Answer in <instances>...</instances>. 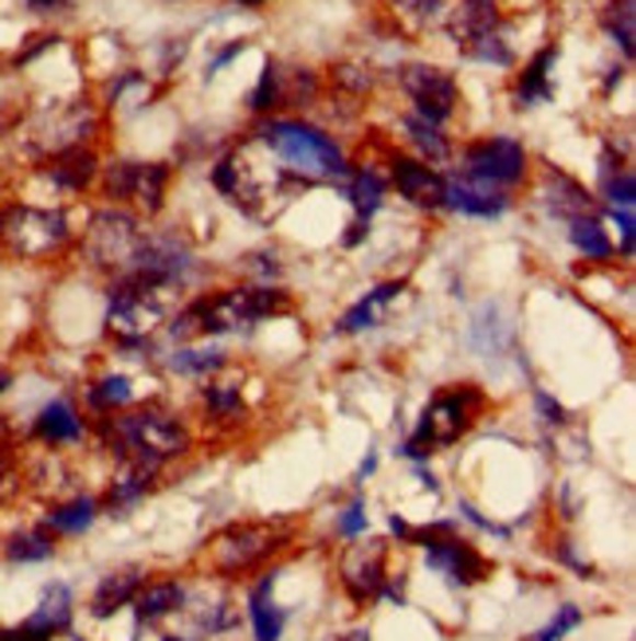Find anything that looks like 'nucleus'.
I'll list each match as a JSON object with an SVG mask.
<instances>
[{
  "instance_id": "obj_1",
  "label": "nucleus",
  "mask_w": 636,
  "mask_h": 641,
  "mask_svg": "<svg viewBox=\"0 0 636 641\" xmlns=\"http://www.w3.org/2000/svg\"><path fill=\"white\" fill-rule=\"evenodd\" d=\"M94 437L118 461L154 464V469H166L169 461H178L193 449V429L158 402L103 414L94 421Z\"/></svg>"
},
{
  "instance_id": "obj_2",
  "label": "nucleus",
  "mask_w": 636,
  "mask_h": 641,
  "mask_svg": "<svg viewBox=\"0 0 636 641\" xmlns=\"http://www.w3.org/2000/svg\"><path fill=\"white\" fill-rule=\"evenodd\" d=\"M291 307V295L272 283H243V288H220L205 292L181 307L169 323L173 339H208V335H232V330H252L255 323L275 319Z\"/></svg>"
},
{
  "instance_id": "obj_3",
  "label": "nucleus",
  "mask_w": 636,
  "mask_h": 641,
  "mask_svg": "<svg viewBox=\"0 0 636 641\" xmlns=\"http://www.w3.org/2000/svg\"><path fill=\"white\" fill-rule=\"evenodd\" d=\"M491 397L476 382H448L429 397L421 421L397 445V457H409L412 464H424L432 453H444L459 437H468L479 425V417L487 414Z\"/></svg>"
},
{
  "instance_id": "obj_4",
  "label": "nucleus",
  "mask_w": 636,
  "mask_h": 641,
  "mask_svg": "<svg viewBox=\"0 0 636 641\" xmlns=\"http://www.w3.org/2000/svg\"><path fill=\"white\" fill-rule=\"evenodd\" d=\"M252 134L263 150H272V158L280 161V170L291 173L295 181H303V185L347 173L342 146L327 131H318V126L303 123V119H280V114H272Z\"/></svg>"
},
{
  "instance_id": "obj_5",
  "label": "nucleus",
  "mask_w": 636,
  "mask_h": 641,
  "mask_svg": "<svg viewBox=\"0 0 636 641\" xmlns=\"http://www.w3.org/2000/svg\"><path fill=\"white\" fill-rule=\"evenodd\" d=\"M295 528L283 519H240L220 528L201 551V563L213 571L216 578H240L255 566H263L283 548H291Z\"/></svg>"
},
{
  "instance_id": "obj_6",
  "label": "nucleus",
  "mask_w": 636,
  "mask_h": 641,
  "mask_svg": "<svg viewBox=\"0 0 636 641\" xmlns=\"http://www.w3.org/2000/svg\"><path fill=\"white\" fill-rule=\"evenodd\" d=\"M405 543L424 551L429 571H436L444 583L452 586H479L491 578V559L472 543V539L456 536V519H440V524H424V528H409Z\"/></svg>"
},
{
  "instance_id": "obj_7",
  "label": "nucleus",
  "mask_w": 636,
  "mask_h": 641,
  "mask_svg": "<svg viewBox=\"0 0 636 641\" xmlns=\"http://www.w3.org/2000/svg\"><path fill=\"white\" fill-rule=\"evenodd\" d=\"M169 292L138 280H111L106 288V330L122 350L150 347V335L166 323Z\"/></svg>"
},
{
  "instance_id": "obj_8",
  "label": "nucleus",
  "mask_w": 636,
  "mask_h": 641,
  "mask_svg": "<svg viewBox=\"0 0 636 641\" xmlns=\"http://www.w3.org/2000/svg\"><path fill=\"white\" fill-rule=\"evenodd\" d=\"M0 245L16 260H47L71 245V225L59 209L9 205L0 213Z\"/></svg>"
},
{
  "instance_id": "obj_9",
  "label": "nucleus",
  "mask_w": 636,
  "mask_h": 641,
  "mask_svg": "<svg viewBox=\"0 0 636 641\" xmlns=\"http://www.w3.org/2000/svg\"><path fill=\"white\" fill-rule=\"evenodd\" d=\"M499 24H503V16H499L496 0H459L456 9H448V16H444V29H448L452 44L459 47V56L479 59V64L511 67L515 64V52L499 36Z\"/></svg>"
},
{
  "instance_id": "obj_10",
  "label": "nucleus",
  "mask_w": 636,
  "mask_h": 641,
  "mask_svg": "<svg viewBox=\"0 0 636 641\" xmlns=\"http://www.w3.org/2000/svg\"><path fill=\"white\" fill-rule=\"evenodd\" d=\"M141 240H146V228H141V221L134 217V213H126V209H118V205L99 209L83 233V256L94 268L111 272V280H114V275L130 272Z\"/></svg>"
},
{
  "instance_id": "obj_11",
  "label": "nucleus",
  "mask_w": 636,
  "mask_h": 641,
  "mask_svg": "<svg viewBox=\"0 0 636 641\" xmlns=\"http://www.w3.org/2000/svg\"><path fill=\"white\" fill-rule=\"evenodd\" d=\"M169 166L166 161H130L118 158L103 170V198L114 205H134L146 217H158L166 205Z\"/></svg>"
},
{
  "instance_id": "obj_12",
  "label": "nucleus",
  "mask_w": 636,
  "mask_h": 641,
  "mask_svg": "<svg viewBox=\"0 0 636 641\" xmlns=\"http://www.w3.org/2000/svg\"><path fill=\"white\" fill-rule=\"evenodd\" d=\"M531 170V158H526L523 142L515 138H479V142H468L464 150H459V166L456 173L468 181H484L491 189H511L526 178Z\"/></svg>"
},
{
  "instance_id": "obj_13",
  "label": "nucleus",
  "mask_w": 636,
  "mask_h": 641,
  "mask_svg": "<svg viewBox=\"0 0 636 641\" xmlns=\"http://www.w3.org/2000/svg\"><path fill=\"white\" fill-rule=\"evenodd\" d=\"M389 578V539H362L342 548L338 555V583L347 591V598L365 610L370 603L382 598V586Z\"/></svg>"
},
{
  "instance_id": "obj_14",
  "label": "nucleus",
  "mask_w": 636,
  "mask_h": 641,
  "mask_svg": "<svg viewBox=\"0 0 636 641\" xmlns=\"http://www.w3.org/2000/svg\"><path fill=\"white\" fill-rule=\"evenodd\" d=\"M397 83L401 91L412 99V106L421 114L424 123L432 126H444L456 114V103H459V83L444 71V67H432V64H405L397 71Z\"/></svg>"
},
{
  "instance_id": "obj_15",
  "label": "nucleus",
  "mask_w": 636,
  "mask_h": 641,
  "mask_svg": "<svg viewBox=\"0 0 636 641\" xmlns=\"http://www.w3.org/2000/svg\"><path fill=\"white\" fill-rule=\"evenodd\" d=\"M315 99H318V76L310 67H291L283 59H268L248 103H252V111L268 114V111H280V106H310Z\"/></svg>"
},
{
  "instance_id": "obj_16",
  "label": "nucleus",
  "mask_w": 636,
  "mask_h": 641,
  "mask_svg": "<svg viewBox=\"0 0 636 641\" xmlns=\"http://www.w3.org/2000/svg\"><path fill=\"white\" fill-rule=\"evenodd\" d=\"M389 181H394L397 193H401L405 201H412L417 209H444V178L432 170L429 161L394 154V158H389Z\"/></svg>"
},
{
  "instance_id": "obj_17",
  "label": "nucleus",
  "mask_w": 636,
  "mask_h": 641,
  "mask_svg": "<svg viewBox=\"0 0 636 641\" xmlns=\"http://www.w3.org/2000/svg\"><path fill=\"white\" fill-rule=\"evenodd\" d=\"M158 476H161V469H154V464L122 461V469L114 472L111 484H106L99 508H103L106 516H126V511L138 508V504L150 496L154 484H158Z\"/></svg>"
},
{
  "instance_id": "obj_18",
  "label": "nucleus",
  "mask_w": 636,
  "mask_h": 641,
  "mask_svg": "<svg viewBox=\"0 0 636 641\" xmlns=\"http://www.w3.org/2000/svg\"><path fill=\"white\" fill-rule=\"evenodd\" d=\"M32 437L44 441L47 449L79 445L87 437V417L79 414V406L71 397H52V402L36 414V421H32Z\"/></svg>"
},
{
  "instance_id": "obj_19",
  "label": "nucleus",
  "mask_w": 636,
  "mask_h": 641,
  "mask_svg": "<svg viewBox=\"0 0 636 641\" xmlns=\"http://www.w3.org/2000/svg\"><path fill=\"white\" fill-rule=\"evenodd\" d=\"M543 205L550 209L554 217L561 221H573V217H593V209H598V198H593L590 189L573 181L570 173L554 170V166H543Z\"/></svg>"
},
{
  "instance_id": "obj_20",
  "label": "nucleus",
  "mask_w": 636,
  "mask_h": 641,
  "mask_svg": "<svg viewBox=\"0 0 636 641\" xmlns=\"http://www.w3.org/2000/svg\"><path fill=\"white\" fill-rule=\"evenodd\" d=\"M444 205L456 209V213H468V217H503L511 198L507 189H491L484 181H468V178H444Z\"/></svg>"
},
{
  "instance_id": "obj_21",
  "label": "nucleus",
  "mask_w": 636,
  "mask_h": 641,
  "mask_svg": "<svg viewBox=\"0 0 636 641\" xmlns=\"http://www.w3.org/2000/svg\"><path fill=\"white\" fill-rule=\"evenodd\" d=\"M275 583H280V571H263L248 586V618H252L255 641H283V630H287V610L275 606Z\"/></svg>"
},
{
  "instance_id": "obj_22",
  "label": "nucleus",
  "mask_w": 636,
  "mask_h": 641,
  "mask_svg": "<svg viewBox=\"0 0 636 641\" xmlns=\"http://www.w3.org/2000/svg\"><path fill=\"white\" fill-rule=\"evenodd\" d=\"M71 622H76V595H71V586L67 583H47L36 610L24 618V626L36 630L39 638H47V641L64 638V633L71 630Z\"/></svg>"
},
{
  "instance_id": "obj_23",
  "label": "nucleus",
  "mask_w": 636,
  "mask_h": 641,
  "mask_svg": "<svg viewBox=\"0 0 636 641\" xmlns=\"http://www.w3.org/2000/svg\"><path fill=\"white\" fill-rule=\"evenodd\" d=\"M185 603H189L185 583L173 575H161V578H146L130 606H134V614H138L141 626H154V622H161V618H169V614L185 610Z\"/></svg>"
},
{
  "instance_id": "obj_24",
  "label": "nucleus",
  "mask_w": 636,
  "mask_h": 641,
  "mask_svg": "<svg viewBox=\"0 0 636 641\" xmlns=\"http://www.w3.org/2000/svg\"><path fill=\"white\" fill-rule=\"evenodd\" d=\"M39 173H44L52 185L67 189V193H83V189L94 185V178H99V158H94V150H87V146H67V150L52 154V158L39 166Z\"/></svg>"
},
{
  "instance_id": "obj_25",
  "label": "nucleus",
  "mask_w": 636,
  "mask_h": 641,
  "mask_svg": "<svg viewBox=\"0 0 636 641\" xmlns=\"http://www.w3.org/2000/svg\"><path fill=\"white\" fill-rule=\"evenodd\" d=\"M146 583V571L141 566H122V571H111V575L99 578V586H94L91 603H87V614L91 618H114L118 610H126V606L134 603V595H138V586Z\"/></svg>"
},
{
  "instance_id": "obj_26",
  "label": "nucleus",
  "mask_w": 636,
  "mask_h": 641,
  "mask_svg": "<svg viewBox=\"0 0 636 641\" xmlns=\"http://www.w3.org/2000/svg\"><path fill=\"white\" fill-rule=\"evenodd\" d=\"M405 292V283L401 280H389V283H377L374 292H365L362 300L350 307L342 319H338V330L342 335H362V330H374L382 327L385 312H389V303L397 300V295Z\"/></svg>"
},
{
  "instance_id": "obj_27",
  "label": "nucleus",
  "mask_w": 636,
  "mask_h": 641,
  "mask_svg": "<svg viewBox=\"0 0 636 641\" xmlns=\"http://www.w3.org/2000/svg\"><path fill=\"white\" fill-rule=\"evenodd\" d=\"M554 64H558V44L543 47V52L523 67V76H519V83H515V106L550 103L554 99V83H550Z\"/></svg>"
},
{
  "instance_id": "obj_28",
  "label": "nucleus",
  "mask_w": 636,
  "mask_h": 641,
  "mask_svg": "<svg viewBox=\"0 0 636 641\" xmlns=\"http://www.w3.org/2000/svg\"><path fill=\"white\" fill-rule=\"evenodd\" d=\"M201 414H205V421H213V425H240L243 414H248L240 382L213 378L208 386H201Z\"/></svg>"
},
{
  "instance_id": "obj_29",
  "label": "nucleus",
  "mask_w": 636,
  "mask_h": 641,
  "mask_svg": "<svg viewBox=\"0 0 636 641\" xmlns=\"http://www.w3.org/2000/svg\"><path fill=\"white\" fill-rule=\"evenodd\" d=\"M99 511L103 508H99L94 496H71V501L52 504V508H47L44 528L52 531V536H83L94 519H99Z\"/></svg>"
},
{
  "instance_id": "obj_30",
  "label": "nucleus",
  "mask_w": 636,
  "mask_h": 641,
  "mask_svg": "<svg viewBox=\"0 0 636 641\" xmlns=\"http://www.w3.org/2000/svg\"><path fill=\"white\" fill-rule=\"evenodd\" d=\"M347 181V201L354 205V221H362V225H370V217H374L377 209H382L385 201V178L374 170V166H357V170L342 173Z\"/></svg>"
},
{
  "instance_id": "obj_31",
  "label": "nucleus",
  "mask_w": 636,
  "mask_h": 641,
  "mask_svg": "<svg viewBox=\"0 0 636 641\" xmlns=\"http://www.w3.org/2000/svg\"><path fill=\"white\" fill-rule=\"evenodd\" d=\"M56 555V536L36 524V528H20L4 539V559L9 563H44V559Z\"/></svg>"
},
{
  "instance_id": "obj_32",
  "label": "nucleus",
  "mask_w": 636,
  "mask_h": 641,
  "mask_svg": "<svg viewBox=\"0 0 636 641\" xmlns=\"http://www.w3.org/2000/svg\"><path fill=\"white\" fill-rule=\"evenodd\" d=\"M87 406L99 417L134 406V382L126 374H99L91 386H87Z\"/></svg>"
},
{
  "instance_id": "obj_33",
  "label": "nucleus",
  "mask_w": 636,
  "mask_h": 641,
  "mask_svg": "<svg viewBox=\"0 0 636 641\" xmlns=\"http://www.w3.org/2000/svg\"><path fill=\"white\" fill-rule=\"evenodd\" d=\"M228 367V355L220 347H181L169 355V370L185 378H213Z\"/></svg>"
},
{
  "instance_id": "obj_34",
  "label": "nucleus",
  "mask_w": 636,
  "mask_h": 641,
  "mask_svg": "<svg viewBox=\"0 0 636 641\" xmlns=\"http://www.w3.org/2000/svg\"><path fill=\"white\" fill-rule=\"evenodd\" d=\"M389 9H394L397 24L409 29L412 36L436 29V24H444V16H448L444 0H389Z\"/></svg>"
},
{
  "instance_id": "obj_35",
  "label": "nucleus",
  "mask_w": 636,
  "mask_h": 641,
  "mask_svg": "<svg viewBox=\"0 0 636 641\" xmlns=\"http://www.w3.org/2000/svg\"><path fill=\"white\" fill-rule=\"evenodd\" d=\"M405 134L417 146L421 161H448L452 158V142L444 138V131L432 123H424L421 114H405Z\"/></svg>"
},
{
  "instance_id": "obj_36",
  "label": "nucleus",
  "mask_w": 636,
  "mask_h": 641,
  "mask_svg": "<svg viewBox=\"0 0 636 641\" xmlns=\"http://www.w3.org/2000/svg\"><path fill=\"white\" fill-rule=\"evenodd\" d=\"M570 245L578 248L586 260H609L613 256V240L609 228L598 217H573L570 221Z\"/></svg>"
},
{
  "instance_id": "obj_37",
  "label": "nucleus",
  "mask_w": 636,
  "mask_h": 641,
  "mask_svg": "<svg viewBox=\"0 0 636 641\" xmlns=\"http://www.w3.org/2000/svg\"><path fill=\"white\" fill-rule=\"evenodd\" d=\"M601 24H605L609 40L621 47V56L633 59V36H636V9L633 0H609L601 9Z\"/></svg>"
},
{
  "instance_id": "obj_38",
  "label": "nucleus",
  "mask_w": 636,
  "mask_h": 641,
  "mask_svg": "<svg viewBox=\"0 0 636 641\" xmlns=\"http://www.w3.org/2000/svg\"><path fill=\"white\" fill-rule=\"evenodd\" d=\"M20 488H24V469H20L16 449H12L9 437H4V441H0V504L16 501Z\"/></svg>"
},
{
  "instance_id": "obj_39",
  "label": "nucleus",
  "mask_w": 636,
  "mask_h": 641,
  "mask_svg": "<svg viewBox=\"0 0 636 641\" xmlns=\"http://www.w3.org/2000/svg\"><path fill=\"white\" fill-rule=\"evenodd\" d=\"M581 618H586V614H581V606H578V603H561L558 610H554L550 622H546L543 630H534L526 641H561L570 630H578Z\"/></svg>"
},
{
  "instance_id": "obj_40",
  "label": "nucleus",
  "mask_w": 636,
  "mask_h": 641,
  "mask_svg": "<svg viewBox=\"0 0 636 641\" xmlns=\"http://www.w3.org/2000/svg\"><path fill=\"white\" fill-rule=\"evenodd\" d=\"M601 193H605L609 209H633V201H636V178H633V170L625 166L621 173L605 178V181H601Z\"/></svg>"
},
{
  "instance_id": "obj_41",
  "label": "nucleus",
  "mask_w": 636,
  "mask_h": 641,
  "mask_svg": "<svg viewBox=\"0 0 636 641\" xmlns=\"http://www.w3.org/2000/svg\"><path fill=\"white\" fill-rule=\"evenodd\" d=\"M365 528H370V511H365V504H362V501L347 504V508L338 511L334 531H338V536H342V539H357V536H365Z\"/></svg>"
},
{
  "instance_id": "obj_42",
  "label": "nucleus",
  "mask_w": 636,
  "mask_h": 641,
  "mask_svg": "<svg viewBox=\"0 0 636 641\" xmlns=\"http://www.w3.org/2000/svg\"><path fill=\"white\" fill-rule=\"evenodd\" d=\"M334 83L338 87H347V91H354V94H365L370 87H374V76H370V67H357V64H338L334 67Z\"/></svg>"
},
{
  "instance_id": "obj_43",
  "label": "nucleus",
  "mask_w": 636,
  "mask_h": 641,
  "mask_svg": "<svg viewBox=\"0 0 636 641\" xmlns=\"http://www.w3.org/2000/svg\"><path fill=\"white\" fill-rule=\"evenodd\" d=\"M459 516L468 519V524H476L479 531H487V536H499V539H511V528L507 524H496V519H487L484 511L476 508V504H468V501H459Z\"/></svg>"
},
{
  "instance_id": "obj_44",
  "label": "nucleus",
  "mask_w": 636,
  "mask_h": 641,
  "mask_svg": "<svg viewBox=\"0 0 636 641\" xmlns=\"http://www.w3.org/2000/svg\"><path fill=\"white\" fill-rule=\"evenodd\" d=\"M534 406H538V414H543V425H554V429H561V425L570 421V417H566V406H561L558 397L546 394V390H534Z\"/></svg>"
},
{
  "instance_id": "obj_45",
  "label": "nucleus",
  "mask_w": 636,
  "mask_h": 641,
  "mask_svg": "<svg viewBox=\"0 0 636 641\" xmlns=\"http://www.w3.org/2000/svg\"><path fill=\"white\" fill-rule=\"evenodd\" d=\"M609 221L617 225L621 233V256H633V233H636V221H633V209H609Z\"/></svg>"
},
{
  "instance_id": "obj_46",
  "label": "nucleus",
  "mask_w": 636,
  "mask_h": 641,
  "mask_svg": "<svg viewBox=\"0 0 636 641\" xmlns=\"http://www.w3.org/2000/svg\"><path fill=\"white\" fill-rule=\"evenodd\" d=\"M554 559H558V563H566V566H573V571H578L581 578L593 575V566L578 555V548H573V539H558V543H554Z\"/></svg>"
},
{
  "instance_id": "obj_47",
  "label": "nucleus",
  "mask_w": 636,
  "mask_h": 641,
  "mask_svg": "<svg viewBox=\"0 0 636 641\" xmlns=\"http://www.w3.org/2000/svg\"><path fill=\"white\" fill-rule=\"evenodd\" d=\"M240 52H248V40H232V44H228L225 52H216V56L208 59V67H205V79H213L216 71H220V67L232 64V59L240 56Z\"/></svg>"
},
{
  "instance_id": "obj_48",
  "label": "nucleus",
  "mask_w": 636,
  "mask_h": 641,
  "mask_svg": "<svg viewBox=\"0 0 636 641\" xmlns=\"http://www.w3.org/2000/svg\"><path fill=\"white\" fill-rule=\"evenodd\" d=\"M29 40H32V44L24 47V52H16V67H24V64H29V59H36L39 52H47V47L56 44L59 36H29Z\"/></svg>"
},
{
  "instance_id": "obj_49",
  "label": "nucleus",
  "mask_w": 636,
  "mask_h": 641,
  "mask_svg": "<svg viewBox=\"0 0 636 641\" xmlns=\"http://www.w3.org/2000/svg\"><path fill=\"white\" fill-rule=\"evenodd\" d=\"M0 641H47V638H39L36 630H29V626L20 622V626H0Z\"/></svg>"
},
{
  "instance_id": "obj_50",
  "label": "nucleus",
  "mask_w": 636,
  "mask_h": 641,
  "mask_svg": "<svg viewBox=\"0 0 636 641\" xmlns=\"http://www.w3.org/2000/svg\"><path fill=\"white\" fill-rule=\"evenodd\" d=\"M32 12H56V9H64L67 0H24Z\"/></svg>"
},
{
  "instance_id": "obj_51",
  "label": "nucleus",
  "mask_w": 636,
  "mask_h": 641,
  "mask_svg": "<svg viewBox=\"0 0 636 641\" xmlns=\"http://www.w3.org/2000/svg\"><path fill=\"white\" fill-rule=\"evenodd\" d=\"M374 469H377V453H370L362 461V469H357V481H365V476H374Z\"/></svg>"
},
{
  "instance_id": "obj_52",
  "label": "nucleus",
  "mask_w": 636,
  "mask_h": 641,
  "mask_svg": "<svg viewBox=\"0 0 636 641\" xmlns=\"http://www.w3.org/2000/svg\"><path fill=\"white\" fill-rule=\"evenodd\" d=\"M389 531H394L397 539H405V536H409V524H405L401 516H389Z\"/></svg>"
},
{
  "instance_id": "obj_53",
  "label": "nucleus",
  "mask_w": 636,
  "mask_h": 641,
  "mask_svg": "<svg viewBox=\"0 0 636 641\" xmlns=\"http://www.w3.org/2000/svg\"><path fill=\"white\" fill-rule=\"evenodd\" d=\"M338 641H370V630H362V626H357V630L342 633V638H338Z\"/></svg>"
},
{
  "instance_id": "obj_54",
  "label": "nucleus",
  "mask_w": 636,
  "mask_h": 641,
  "mask_svg": "<svg viewBox=\"0 0 636 641\" xmlns=\"http://www.w3.org/2000/svg\"><path fill=\"white\" fill-rule=\"evenodd\" d=\"M9 386H12V374H9V370H0V394H4Z\"/></svg>"
},
{
  "instance_id": "obj_55",
  "label": "nucleus",
  "mask_w": 636,
  "mask_h": 641,
  "mask_svg": "<svg viewBox=\"0 0 636 641\" xmlns=\"http://www.w3.org/2000/svg\"><path fill=\"white\" fill-rule=\"evenodd\" d=\"M232 4H243V9H260V4H268V0H232Z\"/></svg>"
},
{
  "instance_id": "obj_56",
  "label": "nucleus",
  "mask_w": 636,
  "mask_h": 641,
  "mask_svg": "<svg viewBox=\"0 0 636 641\" xmlns=\"http://www.w3.org/2000/svg\"><path fill=\"white\" fill-rule=\"evenodd\" d=\"M161 641H189V638H178V633H169V638H161Z\"/></svg>"
}]
</instances>
